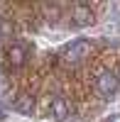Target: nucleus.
<instances>
[{
  "instance_id": "obj_2",
  "label": "nucleus",
  "mask_w": 120,
  "mask_h": 122,
  "mask_svg": "<svg viewBox=\"0 0 120 122\" xmlns=\"http://www.w3.org/2000/svg\"><path fill=\"white\" fill-rule=\"evenodd\" d=\"M88 51H91V42H88V39H76V42H71V44L64 46L61 56H64L66 64H76V61H81Z\"/></svg>"
},
{
  "instance_id": "obj_6",
  "label": "nucleus",
  "mask_w": 120,
  "mask_h": 122,
  "mask_svg": "<svg viewBox=\"0 0 120 122\" xmlns=\"http://www.w3.org/2000/svg\"><path fill=\"white\" fill-rule=\"evenodd\" d=\"M74 22H76V25H91V22H93L91 10H88V7H76V10H74Z\"/></svg>"
},
{
  "instance_id": "obj_4",
  "label": "nucleus",
  "mask_w": 120,
  "mask_h": 122,
  "mask_svg": "<svg viewBox=\"0 0 120 122\" xmlns=\"http://www.w3.org/2000/svg\"><path fill=\"white\" fill-rule=\"evenodd\" d=\"M27 54H29V46L22 44V42H17L7 49V59H10V64L12 66H22L25 61H27Z\"/></svg>"
},
{
  "instance_id": "obj_7",
  "label": "nucleus",
  "mask_w": 120,
  "mask_h": 122,
  "mask_svg": "<svg viewBox=\"0 0 120 122\" xmlns=\"http://www.w3.org/2000/svg\"><path fill=\"white\" fill-rule=\"evenodd\" d=\"M108 122H120V115H113V117L108 120Z\"/></svg>"
},
{
  "instance_id": "obj_3",
  "label": "nucleus",
  "mask_w": 120,
  "mask_h": 122,
  "mask_svg": "<svg viewBox=\"0 0 120 122\" xmlns=\"http://www.w3.org/2000/svg\"><path fill=\"white\" fill-rule=\"evenodd\" d=\"M71 103H69L66 98H61V95H54L52 100H49V115H52L54 120H69L71 117Z\"/></svg>"
},
{
  "instance_id": "obj_5",
  "label": "nucleus",
  "mask_w": 120,
  "mask_h": 122,
  "mask_svg": "<svg viewBox=\"0 0 120 122\" xmlns=\"http://www.w3.org/2000/svg\"><path fill=\"white\" fill-rule=\"evenodd\" d=\"M15 110H17V112H22V115H32V112H34V98H29V95L17 98V100H15Z\"/></svg>"
},
{
  "instance_id": "obj_1",
  "label": "nucleus",
  "mask_w": 120,
  "mask_h": 122,
  "mask_svg": "<svg viewBox=\"0 0 120 122\" xmlns=\"http://www.w3.org/2000/svg\"><path fill=\"white\" fill-rule=\"evenodd\" d=\"M96 93L101 98H105V100H110L118 93V76L113 71H101L96 76Z\"/></svg>"
}]
</instances>
